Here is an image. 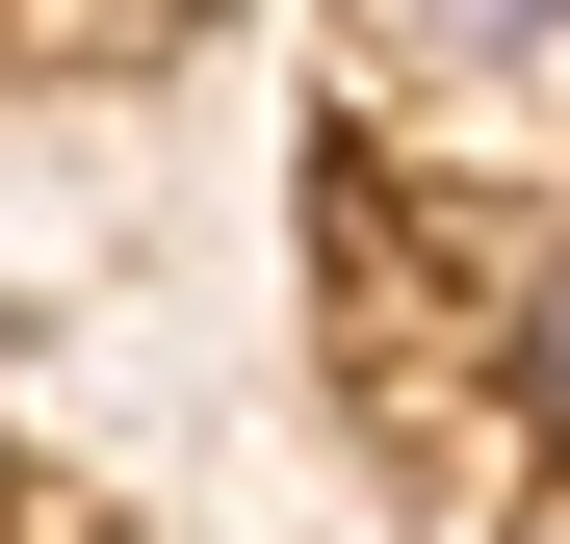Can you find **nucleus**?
<instances>
[{
	"mask_svg": "<svg viewBox=\"0 0 570 544\" xmlns=\"http://www.w3.org/2000/svg\"><path fill=\"white\" fill-rule=\"evenodd\" d=\"M544 441H570V286H544Z\"/></svg>",
	"mask_w": 570,
	"mask_h": 544,
	"instance_id": "2",
	"label": "nucleus"
},
{
	"mask_svg": "<svg viewBox=\"0 0 570 544\" xmlns=\"http://www.w3.org/2000/svg\"><path fill=\"white\" fill-rule=\"evenodd\" d=\"M415 27H441V52H544L570 0H415Z\"/></svg>",
	"mask_w": 570,
	"mask_h": 544,
	"instance_id": "1",
	"label": "nucleus"
}]
</instances>
